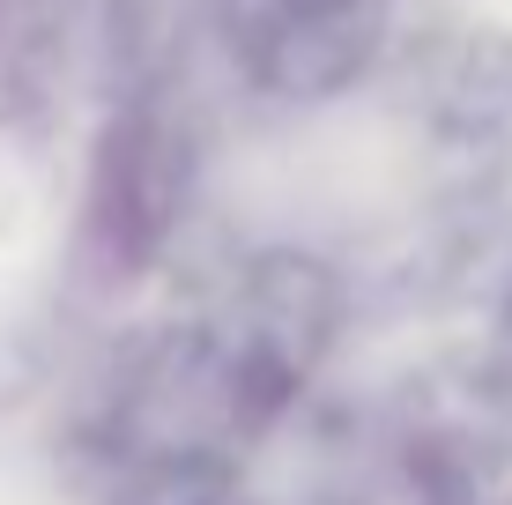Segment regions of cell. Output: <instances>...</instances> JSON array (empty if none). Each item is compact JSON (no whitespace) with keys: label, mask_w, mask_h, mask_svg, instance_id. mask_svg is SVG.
Here are the masks:
<instances>
[{"label":"cell","mask_w":512,"mask_h":505,"mask_svg":"<svg viewBox=\"0 0 512 505\" xmlns=\"http://www.w3.org/2000/svg\"><path fill=\"white\" fill-rule=\"evenodd\" d=\"M394 0H223L245 75L275 97H327L364 75Z\"/></svg>","instance_id":"obj_1"}]
</instances>
